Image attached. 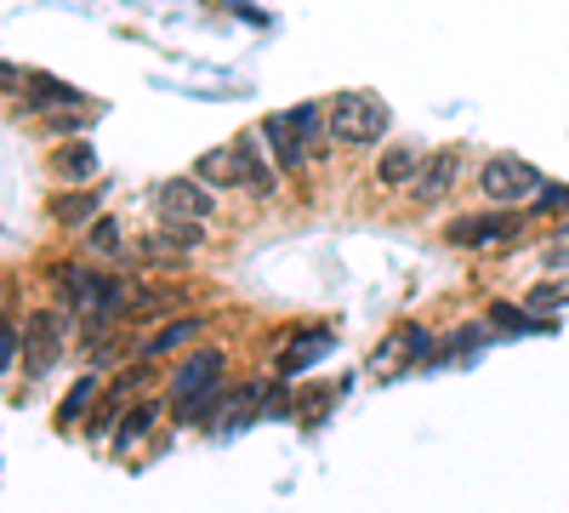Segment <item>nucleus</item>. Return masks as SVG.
Returning <instances> with one entry per match:
<instances>
[{
  "label": "nucleus",
  "mask_w": 569,
  "mask_h": 513,
  "mask_svg": "<svg viewBox=\"0 0 569 513\" xmlns=\"http://www.w3.org/2000/svg\"><path fill=\"white\" fill-rule=\"evenodd\" d=\"M46 279L63 292V303L74 308V314H86V325L91 332H109L114 325V314H126V303H131V279H120V274H109V268H91V257L86 263H52L46 268Z\"/></svg>",
  "instance_id": "1"
},
{
  "label": "nucleus",
  "mask_w": 569,
  "mask_h": 513,
  "mask_svg": "<svg viewBox=\"0 0 569 513\" xmlns=\"http://www.w3.org/2000/svg\"><path fill=\"white\" fill-rule=\"evenodd\" d=\"M200 182H211V189H240L251 200H273L279 195V166L268 155L251 149V137H240V144H222V149H206L200 166H194Z\"/></svg>",
  "instance_id": "2"
},
{
  "label": "nucleus",
  "mask_w": 569,
  "mask_h": 513,
  "mask_svg": "<svg viewBox=\"0 0 569 513\" xmlns=\"http://www.w3.org/2000/svg\"><path fill=\"white\" fill-rule=\"evenodd\" d=\"M393 126V109L376 91H337L330 98V144L342 149H376Z\"/></svg>",
  "instance_id": "3"
},
{
  "label": "nucleus",
  "mask_w": 569,
  "mask_h": 513,
  "mask_svg": "<svg viewBox=\"0 0 569 513\" xmlns=\"http://www.w3.org/2000/svg\"><path fill=\"white\" fill-rule=\"evenodd\" d=\"M518 235H525V217H518L512 206L467 211V217L445 223V246H456V251H496V246H512Z\"/></svg>",
  "instance_id": "4"
},
{
  "label": "nucleus",
  "mask_w": 569,
  "mask_h": 513,
  "mask_svg": "<svg viewBox=\"0 0 569 513\" xmlns=\"http://www.w3.org/2000/svg\"><path fill=\"white\" fill-rule=\"evenodd\" d=\"M222 377H228V354L222 348H194L177 371H171V405L177 411H188V405H200V399H211L217 388H222Z\"/></svg>",
  "instance_id": "5"
},
{
  "label": "nucleus",
  "mask_w": 569,
  "mask_h": 513,
  "mask_svg": "<svg viewBox=\"0 0 569 513\" xmlns=\"http://www.w3.org/2000/svg\"><path fill=\"white\" fill-rule=\"evenodd\" d=\"M479 182H485V200H496V206L536 200V195L547 189V177H541L530 160H518V155H496V160L479 171Z\"/></svg>",
  "instance_id": "6"
},
{
  "label": "nucleus",
  "mask_w": 569,
  "mask_h": 513,
  "mask_svg": "<svg viewBox=\"0 0 569 513\" xmlns=\"http://www.w3.org/2000/svg\"><path fill=\"white\" fill-rule=\"evenodd\" d=\"M63 337H69V325L52 308H34L23 319V371H29V377H46V371L63 359V348H69Z\"/></svg>",
  "instance_id": "7"
},
{
  "label": "nucleus",
  "mask_w": 569,
  "mask_h": 513,
  "mask_svg": "<svg viewBox=\"0 0 569 513\" xmlns=\"http://www.w3.org/2000/svg\"><path fill=\"white\" fill-rule=\"evenodd\" d=\"M154 211H160V217L211 223V217H217V195H211V182H200V177H166L160 189H154Z\"/></svg>",
  "instance_id": "8"
},
{
  "label": "nucleus",
  "mask_w": 569,
  "mask_h": 513,
  "mask_svg": "<svg viewBox=\"0 0 569 513\" xmlns=\"http://www.w3.org/2000/svg\"><path fill=\"white\" fill-rule=\"evenodd\" d=\"M456 182H461V149H439V155L421 160V171H416V182H410V200H416L421 211H433V206L450 200Z\"/></svg>",
  "instance_id": "9"
},
{
  "label": "nucleus",
  "mask_w": 569,
  "mask_h": 513,
  "mask_svg": "<svg viewBox=\"0 0 569 513\" xmlns=\"http://www.w3.org/2000/svg\"><path fill=\"white\" fill-rule=\"evenodd\" d=\"M427 354H433V332H421V325H399V332L370 354V371H376V377H393V371H405V365H421Z\"/></svg>",
  "instance_id": "10"
},
{
  "label": "nucleus",
  "mask_w": 569,
  "mask_h": 513,
  "mask_svg": "<svg viewBox=\"0 0 569 513\" xmlns=\"http://www.w3.org/2000/svg\"><path fill=\"white\" fill-rule=\"evenodd\" d=\"M257 137L268 144V160L279 166V177H297L313 155H308V144L297 137V126H291V115H268L262 126H257Z\"/></svg>",
  "instance_id": "11"
},
{
  "label": "nucleus",
  "mask_w": 569,
  "mask_h": 513,
  "mask_svg": "<svg viewBox=\"0 0 569 513\" xmlns=\"http://www.w3.org/2000/svg\"><path fill=\"white\" fill-rule=\"evenodd\" d=\"M325 354H330V332L325 325H302V332H291V343H279V377H302Z\"/></svg>",
  "instance_id": "12"
},
{
  "label": "nucleus",
  "mask_w": 569,
  "mask_h": 513,
  "mask_svg": "<svg viewBox=\"0 0 569 513\" xmlns=\"http://www.w3.org/2000/svg\"><path fill=\"white\" fill-rule=\"evenodd\" d=\"M200 332H206V319H200V314H182V319H166L160 332H154L149 343H142V354H137V359H149V365H154V359H166V354L188 348V343H194Z\"/></svg>",
  "instance_id": "13"
},
{
  "label": "nucleus",
  "mask_w": 569,
  "mask_h": 513,
  "mask_svg": "<svg viewBox=\"0 0 569 513\" xmlns=\"http://www.w3.org/2000/svg\"><path fill=\"white\" fill-rule=\"evenodd\" d=\"M262 383H240V388H222L217 394V428H246L251 416L262 411Z\"/></svg>",
  "instance_id": "14"
},
{
  "label": "nucleus",
  "mask_w": 569,
  "mask_h": 513,
  "mask_svg": "<svg viewBox=\"0 0 569 513\" xmlns=\"http://www.w3.org/2000/svg\"><path fill=\"white\" fill-rule=\"evenodd\" d=\"M98 206H103V195L91 189V182H74V189L52 195V223L58 228H86L91 217H98Z\"/></svg>",
  "instance_id": "15"
},
{
  "label": "nucleus",
  "mask_w": 569,
  "mask_h": 513,
  "mask_svg": "<svg viewBox=\"0 0 569 513\" xmlns=\"http://www.w3.org/2000/svg\"><path fill=\"white\" fill-rule=\"evenodd\" d=\"M421 149H410V144H393V149H382V160H376V182L382 189H410L416 182V171H421Z\"/></svg>",
  "instance_id": "16"
},
{
  "label": "nucleus",
  "mask_w": 569,
  "mask_h": 513,
  "mask_svg": "<svg viewBox=\"0 0 569 513\" xmlns=\"http://www.w3.org/2000/svg\"><path fill=\"white\" fill-rule=\"evenodd\" d=\"M154 416H160V405H154V399H137V405H126V416H120V428H114V440H109V445H114L120 456H131L142 440H149Z\"/></svg>",
  "instance_id": "17"
},
{
  "label": "nucleus",
  "mask_w": 569,
  "mask_h": 513,
  "mask_svg": "<svg viewBox=\"0 0 569 513\" xmlns=\"http://www.w3.org/2000/svg\"><path fill=\"white\" fill-rule=\"evenodd\" d=\"M52 171L63 182H91V177H98V149H91L86 137H69V144L52 155Z\"/></svg>",
  "instance_id": "18"
},
{
  "label": "nucleus",
  "mask_w": 569,
  "mask_h": 513,
  "mask_svg": "<svg viewBox=\"0 0 569 513\" xmlns=\"http://www.w3.org/2000/svg\"><path fill=\"white\" fill-rule=\"evenodd\" d=\"M291 115V126H297V137L308 144V155H325V144H330V103H297V109H284Z\"/></svg>",
  "instance_id": "19"
},
{
  "label": "nucleus",
  "mask_w": 569,
  "mask_h": 513,
  "mask_svg": "<svg viewBox=\"0 0 569 513\" xmlns=\"http://www.w3.org/2000/svg\"><path fill=\"white\" fill-rule=\"evenodd\" d=\"M490 325H496V332H512V337H541V332H552V314L518 308V303H496L490 308Z\"/></svg>",
  "instance_id": "20"
},
{
  "label": "nucleus",
  "mask_w": 569,
  "mask_h": 513,
  "mask_svg": "<svg viewBox=\"0 0 569 513\" xmlns=\"http://www.w3.org/2000/svg\"><path fill=\"white\" fill-rule=\"evenodd\" d=\"M182 303H188V292H177V286H137L131 303H126V314L131 319H154V314H171Z\"/></svg>",
  "instance_id": "21"
},
{
  "label": "nucleus",
  "mask_w": 569,
  "mask_h": 513,
  "mask_svg": "<svg viewBox=\"0 0 569 513\" xmlns=\"http://www.w3.org/2000/svg\"><path fill=\"white\" fill-rule=\"evenodd\" d=\"M120 251H126L120 217H91V223H86V257H98V263H114Z\"/></svg>",
  "instance_id": "22"
},
{
  "label": "nucleus",
  "mask_w": 569,
  "mask_h": 513,
  "mask_svg": "<svg viewBox=\"0 0 569 513\" xmlns=\"http://www.w3.org/2000/svg\"><path fill=\"white\" fill-rule=\"evenodd\" d=\"M154 235H160L166 246H177V251H200V246H206V223H194V217H160Z\"/></svg>",
  "instance_id": "23"
},
{
  "label": "nucleus",
  "mask_w": 569,
  "mask_h": 513,
  "mask_svg": "<svg viewBox=\"0 0 569 513\" xmlns=\"http://www.w3.org/2000/svg\"><path fill=\"white\" fill-rule=\"evenodd\" d=\"M98 394H103V383H98V377H80V383L63 394V405H58V423H63V428H74V423H80V411H86V405H98Z\"/></svg>",
  "instance_id": "24"
},
{
  "label": "nucleus",
  "mask_w": 569,
  "mask_h": 513,
  "mask_svg": "<svg viewBox=\"0 0 569 513\" xmlns=\"http://www.w3.org/2000/svg\"><path fill=\"white\" fill-rule=\"evenodd\" d=\"M525 308H536V314H558V308H569V279H541V286L525 297Z\"/></svg>",
  "instance_id": "25"
},
{
  "label": "nucleus",
  "mask_w": 569,
  "mask_h": 513,
  "mask_svg": "<svg viewBox=\"0 0 569 513\" xmlns=\"http://www.w3.org/2000/svg\"><path fill=\"white\" fill-rule=\"evenodd\" d=\"M18 354H23V325L0 319V383H7V371L18 365Z\"/></svg>",
  "instance_id": "26"
},
{
  "label": "nucleus",
  "mask_w": 569,
  "mask_h": 513,
  "mask_svg": "<svg viewBox=\"0 0 569 513\" xmlns=\"http://www.w3.org/2000/svg\"><path fill=\"white\" fill-rule=\"evenodd\" d=\"M98 109H103V103H98ZM98 109H74V115H58V109H52V115H40V120H46V131H52V137H74L80 126L98 120Z\"/></svg>",
  "instance_id": "27"
},
{
  "label": "nucleus",
  "mask_w": 569,
  "mask_h": 513,
  "mask_svg": "<svg viewBox=\"0 0 569 513\" xmlns=\"http://www.w3.org/2000/svg\"><path fill=\"white\" fill-rule=\"evenodd\" d=\"M490 337H485V325H461L456 332V343H450V354H472V348H485Z\"/></svg>",
  "instance_id": "28"
},
{
  "label": "nucleus",
  "mask_w": 569,
  "mask_h": 513,
  "mask_svg": "<svg viewBox=\"0 0 569 513\" xmlns=\"http://www.w3.org/2000/svg\"><path fill=\"white\" fill-rule=\"evenodd\" d=\"M0 91H18V98H23V91H29V69H18V63L0 58Z\"/></svg>",
  "instance_id": "29"
}]
</instances>
